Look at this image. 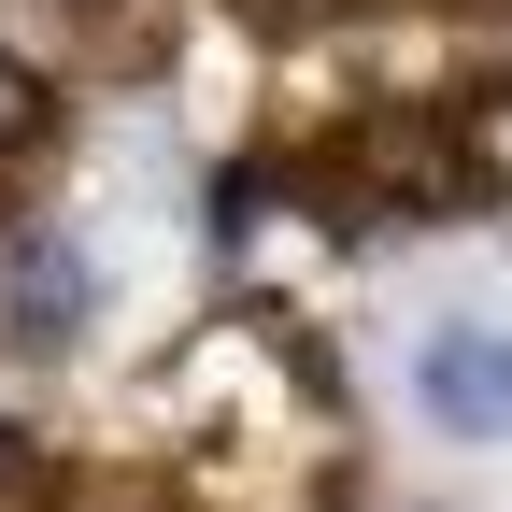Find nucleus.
Listing matches in <instances>:
<instances>
[{
  "label": "nucleus",
  "instance_id": "f257e3e1",
  "mask_svg": "<svg viewBox=\"0 0 512 512\" xmlns=\"http://www.w3.org/2000/svg\"><path fill=\"white\" fill-rule=\"evenodd\" d=\"M413 413L441 441H512V328H484V313H441V328L413 342Z\"/></svg>",
  "mask_w": 512,
  "mask_h": 512
},
{
  "label": "nucleus",
  "instance_id": "f03ea898",
  "mask_svg": "<svg viewBox=\"0 0 512 512\" xmlns=\"http://www.w3.org/2000/svg\"><path fill=\"white\" fill-rule=\"evenodd\" d=\"M86 328V271L57 242H15V342H72Z\"/></svg>",
  "mask_w": 512,
  "mask_h": 512
},
{
  "label": "nucleus",
  "instance_id": "7ed1b4c3",
  "mask_svg": "<svg viewBox=\"0 0 512 512\" xmlns=\"http://www.w3.org/2000/svg\"><path fill=\"white\" fill-rule=\"evenodd\" d=\"M43 128H57V86H43V57H15V43H0V157H29Z\"/></svg>",
  "mask_w": 512,
  "mask_h": 512
},
{
  "label": "nucleus",
  "instance_id": "20e7f679",
  "mask_svg": "<svg viewBox=\"0 0 512 512\" xmlns=\"http://www.w3.org/2000/svg\"><path fill=\"white\" fill-rule=\"evenodd\" d=\"M0 512H57V456H43V427L0 413Z\"/></svg>",
  "mask_w": 512,
  "mask_h": 512
},
{
  "label": "nucleus",
  "instance_id": "39448f33",
  "mask_svg": "<svg viewBox=\"0 0 512 512\" xmlns=\"http://www.w3.org/2000/svg\"><path fill=\"white\" fill-rule=\"evenodd\" d=\"M256 29H328V15H356V0H242Z\"/></svg>",
  "mask_w": 512,
  "mask_h": 512
}]
</instances>
